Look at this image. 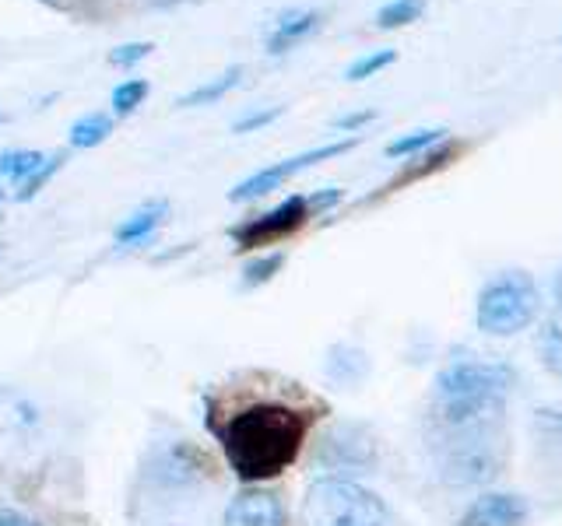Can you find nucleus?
I'll list each match as a JSON object with an SVG mask.
<instances>
[{"label": "nucleus", "instance_id": "7", "mask_svg": "<svg viewBox=\"0 0 562 526\" xmlns=\"http://www.w3.org/2000/svg\"><path fill=\"white\" fill-rule=\"evenodd\" d=\"M355 144H359V141H355V137H348V141H334V144H324V148H313V151H303V155H292V158H285V162L267 165V169H260V172H253V176H246L239 186H232L229 200H232V204H246V200L264 197V193L278 190L281 183H289L296 172L310 169V165H317V162H327V158L345 155V151H352Z\"/></svg>", "mask_w": 562, "mask_h": 526}, {"label": "nucleus", "instance_id": "6", "mask_svg": "<svg viewBox=\"0 0 562 526\" xmlns=\"http://www.w3.org/2000/svg\"><path fill=\"white\" fill-rule=\"evenodd\" d=\"M517 369L506 362H454L436 376L433 400H506Z\"/></svg>", "mask_w": 562, "mask_h": 526}, {"label": "nucleus", "instance_id": "28", "mask_svg": "<svg viewBox=\"0 0 562 526\" xmlns=\"http://www.w3.org/2000/svg\"><path fill=\"white\" fill-rule=\"evenodd\" d=\"M373 120H376L373 109H362V113L338 116V120H334V127H338V130H359V127H366V123H373Z\"/></svg>", "mask_w": 562, "mask_h": 526}, {"label": "nucleus", "instance_id": "25", "mask_svg": "<svg viewBox=\"0 0 562 526\" xmlns=\"http://www.w3.org/2000/svg\"><path fill=\"white\" fill-rule=\"evenodd\" d=\"M394 60H397L394 50H376V53H369V57H359V60H355V64L345 71V78H348V81H366V78H373L376 71L390 67Z\"/></svg>", "mask_w": 562, "mask_h": 526}, {"label": "nucleus", "instance_id": "17", "mask_svg": "<svg viewBox=\"0 0 562 526\" xmlns=\"http://www.w3.org/2000/svg\"><path fill=\"white\" fill-rule=\"evenodd\" d=\"M109 134H113V116L95 109V113H85L81 120L71 123V134H67V141H71V148L85 151V148H99Z\"/></svg>", "mask_w": 562, "mask_h": 526}, {"label": "nucleus", "instance_id": "13", "mask_svg": "<svg viewBox=\"0 0 562 526\" xmlns=\"http://www.w3.org/2000/svg\"><path fill=\"white\" fill-rule=\"evenodd\" d=\"M324 15L320 11H285V15L274 22L271 36H267V53H289L292 46H299L303 39H310L320 29Z\"/></svg>", "mask_w": 562, "mask_h": 526}, {"label": "nucleus", "instance_id": "12", "mask_svg": "<svg viewBox=\"0 0 562 526\" xmlns=\"http://www.w3.org/2000/svg\"><path fill=\"white\" fill-rule=\"evenodd\" d=\"M369 369H373V365H369V355L359 348V344L338 341V344H331V348H327L324 376L331 379V383H338V386H359V383H366Z\"/></svg>", "mask_w": 562, "mask_h": 526}, {"label": "nucleus", "instance_id": "23", "mask_svg": "<svg viewBox=\"0 0 562 526\" xmlns=\"http://www.w3.org/2000/svg\"><path fill=\"white\" fill-rule=\"evenodd\" d=\"M285 267V253H264L243 267V288H260Z\"/></svg>", "mask_w": 562, "mask_h": 526}, {"label": "nucleus", "instance_id": "14", "mask_svg": "<svg viewBox=\"0 0 562 526\" xmlns=\"http://www.w3.org/2000/svg\"><path fill=\"white\" fill-rule=\"evenodd\" d=\"M552 288H555V306L538 330V355L545 362V369L562 379V271L555 274Z\"/></svg>", "mask_w": 562, "mask_h": 526}, {"label": "nucleus", "instance_id": "9", "mask_svg": "<svg viewBox=\"0 0 562 526\" xmlns=\"http://www.w3.org/2000/svg\"><path fill=\"white\" fill-rule=\"evenodd\" d=\"M306 218H310V204H306V197H289V200H281L274 211L260 214V218L243 221V225H236V228H232V239H236L239 249L267 246V242L281 239V235L296 232Z\"/></svg>", "mask_w": 562, "mask_h": 526}, {"label": "nucleus", "instance_id": "24", "mask_svg": "<svg viewBox=\"0 0 562 526\" xmlns=\"http://www.w3.org/2000/svg\"><path fill=\"white\" fill-rule=\"evenodd\" d=\"M64 162H67L64 151H53V155H46V158H43V165H39V169L32 172V176L25 179L22 186H18V200H32V197H36V193L43 190V186L50 183L53 176H57L60 165H64Z\"/></svg>", "mask_w": 562, "mask_h": 526}, {"label": "nucleus", "instance_id": "27", "mask_svg": "<svg viewBox=\"0 0 562 526\" xmlns=\"http://www.w3.org/2000/svg\"><path fill=\"white\" fill-rule=\"evenodd\" d=\"M152 50H155L152 43H123V46H116V50H109V64L113 67H134V64H141V60H145Z\"/></svg>", "mask_w": 562, "mask_h": 526}, {"label": "nucleus", "instance_id": "15", "mask_svg": "<svg viewBox=\"0 0 562 526\" xmlns=\"http://www.w3.org/2000/svg\"><path fill=\"white\" fill-rule=\"evenodd\" d=\"M166 218H169V204H166V200H152V204L137 207V211L130 214V218L123 221L120 228H116V242H120V246H134V242H145L148 235H152Z\"/></svg>", "mask_w": 562, "mask_h": 526}, {"label": "nucleus", "instance_id": "5", "mask_svg": "<svg viewBox=\"0 0 562 526\" xmlns=\"http://www.w3.org/2000/svg\"><path fill=\"white\" fill-rule=\"evenodd\" d=\"M376 463H380V442L362 421H334L313 446V467L327 470L331 477L373 474Z\"/></svg>", "mask_w": 562, "mask_h": 526}, {"label": "nucleus", "instance_id": "18", "mask_svg": "<svg viewBox=\"0 0 562 526\" xmlns=\"http://www.w3.org/2000/svg\"><path fill=\"white\" fill-rule=\"evenodd\" d=\"M43 151H29V148H15V151H4L0 155V176L11 179V183L22 186L25 179L32 176V172L43 165Z\"/></svg>", "mask_w": 562, "mask_h": 526}, {"label": "nucleus", "instance_id": "10", "mask_svg": "<svg viewBox=\"0 0 562 526\" xmlns=\"http://www.w3.org/2000/svg\"><path fill=\"white\" fill-rule=\"evenodd\" d=\"M222 526H289V516L274 491L246 488L225 505Z\"/></svg>", "mask_w": 562, "mask_h": 526}, {"label": "nucleus", "instance_id": "22", "mask_svg": "<svg viewBox=\"0 0 562 526\" xmlns=\"http://www.w3.org/2000/svg\"><path fill=\"white\" fill-rule=\"evenodd\" d=\"M531 432L541 446L562 456V411H534Z\"/></svg>", "mask_w": 562, "mask_h": 526}, {"label": "nucleus", "instance_id": "26", "mask_svg": "<svg viewBox=\"0 0 562 526\" xmlns=\"http://www.w3.org/2000/svg\"><path fill=\"white\" fill-rule=\"evenodd\" d=\"M285 113L281 106H271V109H253V113L239 116L236 123H232V134H253V130L267 127V123H274L278 116Z\"/></svg>", "mask_w": 562, "mask_h": 526}, {"label": "nucleus", "instance_id": "20", "mask_svg": "<svg viewBox=\"0 0 562 526\" xmlns=\"http://www.w3.org/2000/svg\"><path fill=\"white\" fill-rule=\"evenodd\" d=\"M148 92H152V85H148V78H127L120 81V85L113 88V113L116 116H130L141 102L148 99Z\"/></svg>", "mask_w": 562, "mask_h": 526}, {"label": "nucleus", "instance_id": "29", "mask_svg": "<svg viewBox=\"0 0 562 526\" xmlns=\"http://www.w3.org/2000/svg\"><path fill=\"white\" fill-rule=\"evenodd\" d=\"M341 200V190H320V193H313L306 204H310V211H324V207H334Z\"/></svg>", "mask_w": 562, "mask_h": 526}, {"label": "nucleus", "instance_id": "4", "mask_svg": "<svg viewBox=\"0 0 562 526\" xmlns=\"http://www.w3.org/2000/svg\"><path fill=\"white\" fill-rule=\"evenodd\" d=\"M541 309V292L527 271H503L478 292L475 323L489 337H513L534 323Z\"/></svg>", "mask_w": 562, "mask_h": 526}, {"label": "nucleus", "instance_id": "2", "mask_svg": "<svg viewBox=\"0 0 562 526\" xmlns=\"http://www.w3.org/2000/svg\"><path fill=\"white\" fill-rule=\"evenodd\" d=\"M303 526H387L390 512L376 491L348 477H320L299 505Z\"/></svg>", "mask_w": 562, "mask_h": 526}, {"label": "nucleus", "instance_id": "1", "mask_svg": "<svg viewBox=\"0 0 562 526\" xmlns=\"http://www.w3.org/2000/svg\"><path fill=\"white\" fill-rule=\"evenodd\" d=\"M215 432L232 474L243 484H260L299 460L310 435V414L281 400H253L232 411Z\"/></svg>", "mask_w": 562, "mask_h": 526}, {"label": "nucleus", "instance_id": "16", "mask_svg": "<svg viewBox=\"0 0 562 526\" xmlns=\"http://www.w3.org/2000/svg\"><path fill=\"white\" fill-rule=\"evenodd\" d=\"M243 81V67H229V71H222L218 78H211V81H204V85H197V88H190L187 95H183L176 106L180 109H197V106H211V102H218V99H225V95L232 92V88Z\"/></svg>", "mask_w": 562, "mask_h": 526}, {"label": "nucleus", "instance_id": "8", "mask_svg": "<svg viewBox=\"0 0 562 526\" xmlns=\"http://www.w3.org/2000/svg\"><path fill=\"white\" fill-rule=\"evenodd\" d=\"M39 432V411L15 390H0V474L29 449Z\"/></svg>", "mask_w": 562, "mask_h": 526}, {"label": "nucleus", "instance_id": "3", "mask_svg": "<svg viewBox=\"0 0 562 526\" xmlns=\"http://www.w3.org/2000/svg\"><path fill=\"white\" fill-rule=\"evenodd\" d=\"M436 477L447 488H482L506 470V439L499 428L436 439Z\"/></svg>", "mask_w": 562, "mask_h": 526}, {"label": "nucleus", "instance_id": "30", "mask_svg": "<svg viewBox=\"0 0 562 526\" xmlns=\"http://www.w3.org/2000/svg\"><path fill=\"white\" fill-rule=\"evenodd\" d=\"M0 526H39V523L18 509H0Z\"/></svg>", "mask_w": 562, "mask_h": 526}, {"label": "nucleus", "instance_id": "19", "mask_svg": "<svg viewBox=\"0 0 562 526\" xmlns=\"http://www.w3.org/2000/svg\"><path fill=\"white\" fill-rule=\"evenodd\" d=\"M422 11H426V0H390V4L380 8V15H376V25L380 29H401V25L418 22Z\"/></svg>", "mask_w": 562, "mask_h": 526}, {"label": "nucleus", "instance_id": "32", "mask_svg": "<svg viewBox=\"0 0 562 526\" xmlns=\"http://www.w3.org/2000/svg\"><path fill=\"white\" fill-rule=\"evenodd\" d=\"M46 4H53V0H46Z\"/></svg>", "mask_w": 562, "mask_h": 526}, {"label": "nucleus", "instance_id": "21", "mask_svg": "<svg viewBox=\"0 0 562 526\" xmlns=\"http://www.w3.org/2000/svg\"><path fill=\"white\" fill-rule=\"evenodd\" d=\"M443 134H447V130H436V127L415 130V134H404V137H397V141L387 144V158L418 155V151H426V148H433L436 141H443Z\"/></svg>", "mask_w": 562, "mask_h": 526}, {"label": "nucleus", "instance_id": "31", "mask_svg": "<svg viewBox=\"0 0 562 526\" xmlns=\"http://www.w3.org/2000/svg\"><path fill=\"white\" fill-rule=\"evenodd\" d=\"M0 204H4V186H0Z\"/></svg>", "mask_w": 562, "mask_h": 526}, {"label": "nucleus", "instance_id": "11", "mask_svg": "<svg viewBox=\"0 0 562 526\" xmlns=\"http://www.w3.org/2000/svg\"><path fill=\"white\" fill-rule=\"evenodd\" d=\"M527 502L513 491H485L461 512L457 526H524Z\"/></svg>", "mask_w": 562, "mask_h": 526}]
</instances>
